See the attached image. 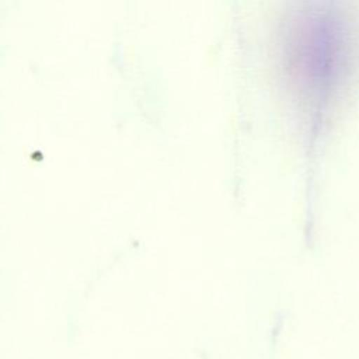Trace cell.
I'll return each instance as SVG.
<instances>
[{"mask_svg":"<svg viewBox=\"0 0 359 359\" xmlns=\"http://www.w3.org/2000/svg\"><path fill=\"white\" fill-rule=\"evenodd\" d=\"M342 11L338 1L311 0L286 25V69L316 105L332 97L349 70L351 32Z\"/></svg>","mask_w":359,"mask_h":359,"instance_id":"cell-1","label":"cell"}]
</instances>
